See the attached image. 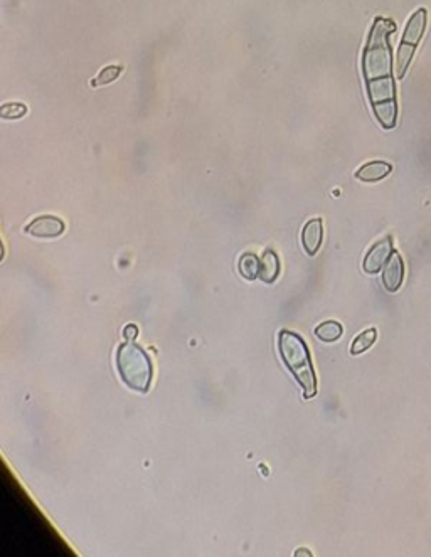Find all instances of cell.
Wrapping results in <instances>:
<instances>
[{
	"instance_id": "6da1fadb",
	"label": "cell",
	"mask_w": 431,
	"mask_h": 557,
	"mask_svg": "<svg viewBox=\"0 0 431 557\" xmlns=\"http://www.w3.org/2000/svg\"><path fill=\"white\" fill-rule=\"evenodd\" d=\"M396 33V24L391 19L376 17L362 53V76L366 81L367 98L374 117L384 130L398 125V97L394 79L391 34Z\"/></svg>"
},
{
	"instance_id": "7a4b0ae2",
	"label": "cell",
	"mask_w": 431,
	"mask_h": 557,
	"mask_svg": "<svg viewBox=\"0 0 431 557\" xmlns=\"http://www.w3.org/2000/svg\"><path fill=\"white\" fill-rule=\"evenodd\" d=\"M278 352L283 364L291 372L298 384H300L303 397L312 399L317 396V377L312 365L310 350L307 347L305 340L298 333L290 330H280L278 333Z\"/></svg>"
},
{
	"instance_id": "3957f363",
	"label": "cell",
	"mask_w": 431,
	"mask_h": 557,
	"mask_svg": "<svg viewBox=\"0 0 431 557\" xmlns=\"http://www.w3.org/2000/svg\"><path fill=\"white\" fill-rule=\"evenodd\" d=\"M117 369L122 381L131 391L149 392L152 384V362L147 352L133 342H125L117 350Z\"/></svg>"
},
{
	"instance_id": "277c9868",
	"label": "cell",
	"mask_w": 431,
	"mask_h": 557,
	"mask_svg": "<svg viewBox=\"0 0 431 557\" xmlns=\"http://www.w3.org/2000/svg\"><path fill=\"white\" fill-rule=\"evenodd\" d=\"M426 26H428V10L425 7L418 9L406 22L405 33H402L401 44L398 47L396 54V65H394V71H396V78H405L406 71L411 65L414 51H416L418 44L421 42L423 35L426 33Z\"/></svg>"
},
{
	"instance_id": "5b68a950",
	"label": "cell",
	"mask_w": 431,
	"mask_h": 557,
	"mask_svg": "<svg viewBox=\"0 0 431 557\" xmlns=\"http://www.w3.org/2000/svg\"><path fill=\"white\" fill-rule=\"evenodd\" d=\"M393 253H394L393 238L391 236L384 238V240L377 241L376 244L367 251L364 261H362V268H364L366 273L376 274L384 268V265L388 263Z\"/></svg>"
},
{
	"instance_id": "8992f818",
	"label": "cell",
	"mask_w": 431,
	"mask_h": 557,
	"mask_svg": "<svg viewBox=\"0 0 431 557\" xmlns=\"http://www.w3.org/2000/svg\"><path fill=\"white\" fill-rule=\"evenodd\" d=\"M65 222L56 216H39L26 226V233L39 240H53L65 233Z\"/></svg>"
},
{
	"instance_id": "52a82bcc",
	"label": "cell",
	"mask_w": 431,
	"mask_h": 557,
	"mask_svg": "<svg viewBox=\"0 0 431 557\" xmlns=\"http://www.w3.org/2000/svg\"><path fill=\"white\" fill-rule=\"evenodd\" d=\"M405 280V261L398 251L391 254L388 263L382 268V285L389 293H396Z\"/></svg>"
},
{
	"instance_id": "ba28073f",
	"label": "cell",
	"mask_w": 431,
	"mask_h": 557,
	"mask_svg": "<svg viewBox=\"0 0 431 557\" xmlns=\"http://www.w3.org/2000/svg\"><path fill=\"white\" fill-rule=\"evenodd\" d=\"M323 241V221L320 217L310 219L302 229V246L309 256H315Z\"/></svg>"
},
{
	"instance_id": "9c48e42d",
	"label": "cell",
	"mask_w": 431,
	"mask_h": 557,
	"mask_svg": "<svg viewBox=\"0 0 431 557\" xmlns=\"http://www.w3.org/2000/svg\"><path fill=\"white\" fill-rule=\"evenodd\" d=\"M393 170V165L384 160H373L367 162L356 172V178L362 182H379L384 177H388Z\"/></svg>"
},
{
	"instance_id": "30bf717a",
	"label": "cell",
	"mask_w": 431,
	"mask_h": 557,
	"mask_svg": "<svg viewBox=\"0 0 431 557\" xmlns=\"http://www.w3.org/2000/svg\"><path fill=\"white\" fill-rule=\"evenodd\" d=\"M280 276V260H278L277 253L266 249L263 256L259 258V280L263 283H275L277 278Z\"/></svg>"
},
{
	"instance_id": "8fae6325",
	"label": "cell",
	"mask_w": 431,
	"mask_h": 557,
	"mask_svg": "<svg viewBox=\"0 0 431 557\" xmlns=\"http://www.w3.org/2000/svg\"><path fill=\"white\" fill-rule=\"evenodd\" d=\"M238 272L245 280L254 281L259 276V258L254 253H245L239 258Z\"/></svg>"
},
{
	"instance_id": "7c38bea8",
	"label": "cell",
	"mask_w": 431,
	"mask_h": 557,
	"mask_svg": "<svg viewBox=\"0 0 431 557\" xmlns=\"http://www.w3.org/2000/svg\"><path fill=\"white\" fill-rule=\"evenodd\" d=\"M342 333H344V329H342V324H339L337 320H327L315 329V337L318 340L327 342V344L337 342L342 337Z\"/></svg>"
},
{
	"instance_id": "4fadbf2b",
	"label": "cell",
	"mask_w": 431,
	"mask_h": 557,
	"mask_svg": "<svg viewBox=\"0 0 431 557\" xmlns=\"http://www.w3.org/2000/svg\"><path fill=\"white\" fill-rule=\"evenodd\" d=\"M376 339H377V330L376 329L364 330L362 333H359V335L356 337V340H354L352 345H350V354H352V356L364 354L366 350H369L371 347H373Z\"/></svg>"
},
{
	"instance_id": "5bb4252c",
	"label": "cell",
	"mask_w": 431,
	"mask_h": 557,
	"mask_svg": "<svg viewBox=\"0 0 431 557\" xmlns=\"http://www.w3.org/2000/svg\"><path fill=\"white\" fill-rule=\"evenodd\" d=\"M122 71H123L122 66H106V67H103L101 73H99L98 76L90 83V85L93 88L110 85V83H113L115 79H117L120 74H122Z\"/></svg>"
},
{
	"instance_id": "9a60e30c",
	"label": "cell",
	"mask_w": 431,
	"mask_h": 557,
	"mask_svg": "<svg viewBox=\"0 0 431 557\" xmlns=\"http://www.w3.org/2000/svg\"><path fill=\"white\" fill-rule=\"evenodd\" d=\"M27 113V106L22 103H7L0 108V117L3 120H17Z\"/></svg>"
},
{
	"instance_id": "2e32d148",
	"label": "cell",
	"mask_w": 431,
	"mask_h": 557,
	"mask_svg": "<svg viewBox=\"0 0 431 557\" xmlns=\"http://www.w3.org/2000/svg\"><path fill=\"white\" fill-rule=\"evenodd\" d=\"M137 335H138V329H137V325H135V324L127 325L125 330H123V337H125L127 340L131 342L133 339H137Z\"/></svg>"
},
{
	"instance_id": "e0dca14e",
	"label": "cell",
	"mask_w": 431,
	"mask_h": 557,
	"mask_svg": "<svg viewBox=\"0 0 431 557\" xmlns=\"http://www.w3.org/2000/svg\"><path fill=\"white\" fill-rule=\"evenodd\" d=\"M298 556H309V557H312V552L307 551V549H298V551L295 552V557H298Z\"/></svg>"
}]
</instances>
